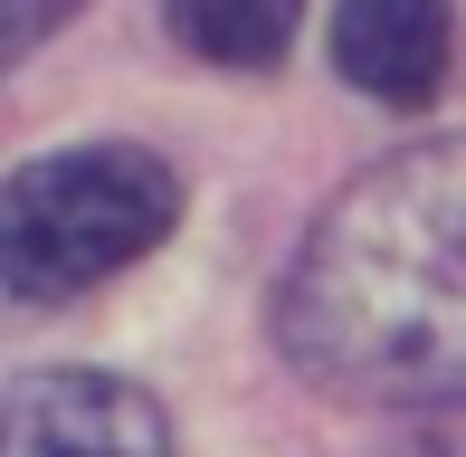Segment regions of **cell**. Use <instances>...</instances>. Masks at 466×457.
Masks as SVG:
<instances>
[{
  "instance_id": "cell-1",
  "label": "cell",
  "mask_w": 466,
  "mask_h": 457,
  "mask_svg": "<svg viewBox=\"0 0 466 457\" xmlns=\"http://www.w3.org/2000/svg\"><path fill=\"white\" fill-rule=\"evenodd\" d=\"M277 343L343 401H466V134L371 162L305 228Z\"/></svg>"
},
{
  "instance_id": "cell-2",
  "label": "cell",
  "mask_w": 466,
  "mask_h": 457,
  "mask_svg": "<svg viewBox=\"0 0 466 457\" xmlns=\"http://www.w3.org/2000/svg\"><path fill=\"white\" fill-rule=\"evenodd\" d=\"M172 219H181V181L162 153H134V143L48 153L0 181V286L29 305L86 296L143 248H162Z\"/></svg>"
},
{
  "instance_id": "cell-3",
  "label": "cell",
  "mask_w": 466,
  "mask_h": 457,
  "mask_svg": "<svg viewBox=\"0 0 466 457\" xmlns=\"http://www.w3.org/2000/svg\"><path fill=\"white\" fill-rule=\"evenodd\" d=\"M0 457H172V429L115 371H29L0 391Z\"/></svg>"
},
{
  "instance_id": "cell-4",
  "label": "cell",
  "mask_w": 466,
  "mask_h": 457,
  "mask_svg": "<svg viewBox=\"0 0 466 457\" xmlns=\"http://www.w3.org/2000/svg\"><path fill=\"white\" fill-rule=\"evenodd\" d=\"M448 0H343L333 10V67L380 106H429L448 86Z\"/></svg>"
},
{
  "instance_id": "cell-5",
  "label": "cell",
  "mask_w": 466,
  "mask_h": 457,
  "mask_svg": "<svg viewBox=\"0 0 466 457\" xmlns=\"http://www.w3.org/2000/svg\"><path fill=\"white\" fill-rule=\"evenodd\" d=\"M172 29L209 67H277L305 29V0H172Z\"/></svg>"
},
{
  "instance_id": "cell-6",
  "label": "cell",
  "mask_w": 466,
  "mask_h": 457,
  "mask_svg": "<svg viewBox=\"0 0 466 457\" xmlns=\"http://www.w3.org/2000/svg\"><path fill=\"white\" fill-rule=\"evenodd\" d=\"M57 19H76V0H0V67H19Z\"/></svg>"
}]
</instances>
